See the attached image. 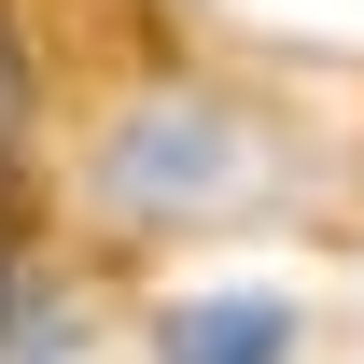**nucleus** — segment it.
<instances>
[{
  "instance_id": "obj_2",
  "label": "nucleus",
  "mask_w": 364,
  "mask_h": 364,
  "mask_svg": "<svg viewBox=\"0 0 364 364\" xmlns=\"http://www.w3.org/2000/svg\"><path fill=\"white\" fill-rule=\"evenodd\" d=\"M309 350V309L267 294V280H225V294H168L154 309V364H294Z\"/></svg>"
},
{
  "instance_id": "obj_1",
  "label": "nucleus",
  "mask_w": 364,
  "mask_h": 364,
  "mask_svg": "<svg viewBox=\"0 0 364 364\" xmlns=\"http://www.w3.org/2000/svg\"><path fill=\"white\" fill-rule=\"evenodd\" d=\"M252 182H267V140L225 98H140L112 127V154H98V196L127 225H196V210H238Z\"/></svg>"
}]
</instances>
